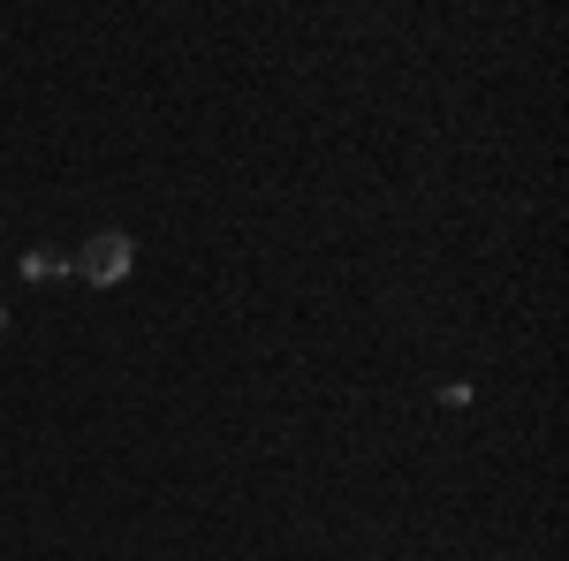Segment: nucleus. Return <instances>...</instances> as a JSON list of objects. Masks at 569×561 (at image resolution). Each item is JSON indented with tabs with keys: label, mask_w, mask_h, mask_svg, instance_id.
<instances>
[{
	"label": "nucleus",
	"mask_w": 569,
	"mask_h": 561,
	"mask_svg": "<svg viewBox=\"0 0 569 561\" xmlns=\"http://www.w3.org/2000/svg\"><path fill=\"white\" fill-rule=\"evenodd\" d=\"M77 273H84V281H99V289H107V281H122V273H130V236H122V228L91 236L84 251H77Z\"/></svg>",
	"instance_id": "f257e3e1"
},
{
	"label": "nucleus",
	"mask_w": 569,
	"mask_h": 561,
	"mask_svg": "<svg viewBox=\"0 0 569 561\" xmlns=\"http://www.w3.org/2000/svg\"><path fill=\"white\" fill-rule=\"evenodd\" d=\"M23 273H31V281H61V273H69V259H23Z\"/></svg>",
	"instance_id": "f03ea898"
}]
</instances>
